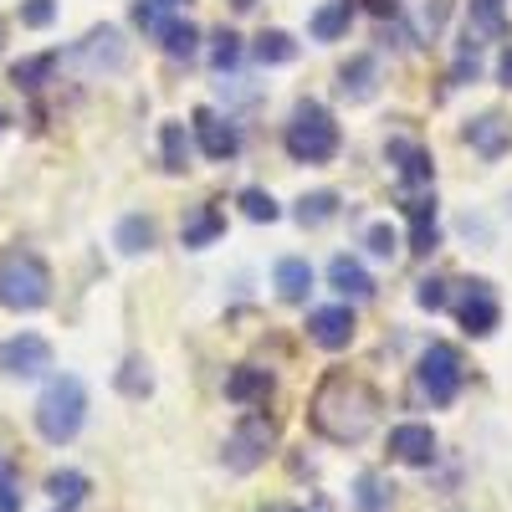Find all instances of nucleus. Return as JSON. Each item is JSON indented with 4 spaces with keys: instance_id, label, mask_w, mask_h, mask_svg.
<instances>
[{
    "instance_id": "nucleus-1",
    "label": "nucleus",
    "mask_w": 512,
    "mask_h": 512,
    "mask_svg": "<svg viewBox=\"0 0 512 512\" xmlns=\"http://www.w3.org/2000/svg\"><path fill=\"white\" fill-rule=\"evenodd\" d=\"M379 425V395L374 384L354 374H328L313 395V431L333 446H359Z\"/></svg>"
},
{
    "instance_id": "nucleus-2",
    "label": "nucleus",
    "mask_w": 512,
    "mask_h": 512,
    "mask_svg": "<svg viewBox=\"0 0 512 512\" xmlns=\"http://www.w3.org/2000/svg\"><path fill=\"white\" fill-rule=\"evenodd\" d=\"M82 420H88V390H82V379L77 374L52 379L47 390H41V400H36V431H41V441L67 446L82 431Z\"/></svg>"
},
{
    "instance_id": "nucleus-3",
    "label": "nucleus",
    "mask_w": 512,
    "mask_h": 512,
    "mask_svg": "<svg viewBox=\"0 0 512 512\" xmlns=\"http://www.w3.org/2000/svg\"><path fill=\"white\" fill-rule=\"evenodd\" d=\"M52 297V272L36 251H6L0 256V308L36 313Z\"/></svg>"
},
{
    "instance_id": "nucleus-4",
    "label": "nucleus",
    "mask_w": 512,
    "mask_h": 512,
    "mask_svg": "<svg viewBox=\"0 0 512 512\" xmlns=\"http://www.w3.org/2000/svg\"><path fill=\"white\" fill-rule=\"evenodd\" d=\"M282 144H287V154L297 164H328L338 154V123H333V113L323 103L303 98V103L292 108V118H287Z\"/></svg>"
},
{
    "instance_id": "nucleus-5",
    "label": "nucleus",
    "mask_w": 512,
    "mask_h": 512,
    "mask_svg": "<svg viewBox=\"0 0 512 512\" xmlns=\"http://www.w3.org/2000/svg\"><path fill=\"white\" fill-rule=\"evenodd\" d=\"M272 441H277V425L267 420V415H246L236 431L226 436V472H236V477H246V472H256L267 456H272Z\"/></svg>"
},
{
    "instance_id": "nucleus-6",
    "label": "nucleus",
    "mask_w": 512,
    "mask_h": 512,
    "mask_svg": "<svg viewBox=\"0 0 512 512\" xmlns=\"http://www.w3.org/2000/svg\"><path fill=\"white\" fill-rule=\"evenodd\" d=\"M415 379H420V395L431 400V405H451L456 390H461V354L451 344H431V349L420 354Z\"/></svg>"
},
{
    "instance_id": "nucleus-7",
    "label": "nucleus",
    "mask_w": 512,
    "mask_h": 512,
    "mask_svg": "<svg viewBox=\"0 0 512 512\" xmlns=\"http://www.w3.org/2000/svg\"><path fill=\"white\" fill-rule=\"evenodd\" d=\"M67 57H72L82 72L93 77V72H118V67L128 62V47H123V36H118L113 26H98V31H88V36H82L77 47L67 52Z\"/></svg>"
},
{
    "instance_id": "nucleus-8",
    "label": "nucleus",
    "mask_w": 512,
    "mask_h": 512,
    "mask_svg": "<svg viewBox=\"0 0 512 512\" xmlns=\"http://www.w3.org/2000/svg\"><path fill=\"white\" fill-rule=\"evenodd\" d=\"M0 369H6L11 379H36L52 369V344L41 333H16L0 344Z\"/></svg>"
},
{
    "instance_id": "nucleus-9",
    "label": "nucleus",
    "mask_w": 512,
    "mask_h": 512,
    "mask_svg": "<svg viewBox=\"0 0 512 512\" xmlns=\"http://www.w3.org/2000/svg\"><path fill=\"white\" fill-rule=\"evenodd\" d=\"M390 456L405 461V466H431L436 461V431L420 420H405L390 431Z\"/></svg>"
},
{
    "instance_id": "nucleus-10",
    "label": "nucleus",
    "mask_w": 512,
    "mask_h": 512,
    "mask_svg": "<svg viewBox=\"0 0 512 512\" xmlns=\"http://www.w3.org/2000/svg\"><path fill=\"white\" fill-rule=\"evenodd\" d=\"M308 338L318 349H328V354L349 349L354 344V313L349 308H318V313H308Z\"/></svg>"
},
{
    "instance_id": "nucleus-11",
    "label": "nucleus",
    "mask_w": 512,
    "mask_h": 512,
    "mask_svg": "<svg viewBox=\"0 0 512 512\" xmlns=\"http://www.w3.org/2000/svg\"><path fill=\"white\" fill-rule=\"evenodd\" d=\"M461 328L472 333V338H487L492 328H497V297H492V287L487 282H466V297H461Z\"/></svg>"
},
{
    "instance_id": "nucleus-12",
    "label": "nucleus",
    "mask_w": 512,
    "mask_h": 512,
    "mask_svg": "<svg viewBox=\"0 0 512 512\" xmlns=\"http://www.w3.org/2000/svg\"><path fill=\"white\" fill-rule=\"evenodd\" d=\"M195 134H200L205 159H221V164H226V159L241 149V134H236V128H231L226 118L210 113V108H200V113H195Z\"/></svg>"
},
{
    "instance_id": "nucleus-13",
    "label": "nucleus",
    "mask_w": 512,
    "mask_h": 512,
    "mask_svg": "<svg viewBox=\"0 0 512 512\" xmlns=\"http://www.w3.org/2000/svg\"><path fill=\"white\" fill-rule=\"evenodd\" d=\"M466 144H472L482 159H502V154H507V144H512V128H507V118L482 113V118L466 123Z\"/></svg>"
},
{
    "instance_id": "nucleus-14",
    "label": "nucleus",
    "mask_w": 512,
    "mask_h": 512,
    "mask_svg": "<svg viewBox=\"0 0 512 512\" xmlns=\"http://www.w3.org/2000/svg\"><path fill=\"white\" fill-rule=\"evenodd\" d=\"M272 395V374L267 369H256V364H241L226 374V400L231 405H267Z\"/></svg>"
},
{
    "instance_id": "nucleus-15",
    "label": "nucleus",
    "mask_w": 512,
    "mask_h": 512,
    "mask_svg": "<svg viewBox=\"0 0 512 512\" xmlns=\"http://www.w3.org/2000/svg\"><path fill=\"white\" fill-rule=\"evenodd\" d=\"M384 154H390L395 175L405 185H431V154H425L415 139H390V144H384Z\"/></svg>"
},
{
    "instance_id": "nucleus-16",
    "label": "nucleus",
    "mask_w": 512,
    "mask_h": 512,
    "mask_svg": "<svg viewBox=\"0 0 512 512\" xmlns=\"http://www.w3.org/2000/svg\"><path fill=\"white\" fill-rule=\"evenodd\" d=\"M374 88H379V62L374 57H354V62L338 67V93H344L349 103H369Z\"/></svg>"
},
{
    "instance_id": "nucleus-17",
    "label": "nucleus",
    "mask_w": 512,
    "mask_h": 512,
    "mask_svg": "<svg viewBox=\"0 0 512 512\" xmlns=\"http://www.w3.org/2000/svg\"><path fill=\"white\" fill-rule=\"evenodd\" d=\"M221 231H226V216H221V210H216V205H195L190 216H185V226H180V241H185L190 251H200V246L216 241Z\"/></svg>"
},
{
    "instance_id": "nucleus-18",
    "label": "nucleus",
    "mask_w": 512,
    "mask_h": 512,
    "mask_svg": "<svg viewBox=\"0 0 512 512\" xmlns=\"http://www.w3.org/2000/svg\"><path fill=\"white\" fill-rule=\"evenodd\" d=\"M277 292H282V303H308L313 267L303 262V256H282V262H277Z\"/></svg>"
},
{
    "instance_id": "nucleus-19",
    "label": "nucleus",
    "mask_w": 512,
    "mask_h": 512,
    "mask_svg": "<svg viewBox=\"0 0 512 512\" xmlns=\"http://www.w3.org/2000/svg\"><path fill=\"white\" fill-rule=\"evenodd\" d=\"M154 36H159V47H164L169 57H195V47H200V31H195L185 16H164V21L154 26Z\"/></svg>"
},
{
    "instance_id": "nucleus-20",
    "label": "nucleus",
    "mask_w": 512,
    "mask_h": 512,
    "mask_svg": "<svg viewBox=\"0 0 512 512\" xmlns=\"http://www.w3.org/2000/svg\"><path fill=\"white\" fill-rule=\"evenodd\" d=\"M328 282H333V292H344V297H369L374 292L369 272L354 262V256H333V262H328Z\"/></svg>"
},
{
    "instance_id": "nucleus-21",
    "label": "nucleus",
    "mask_w": 512,
    "mask_h": 512,
    "mask_svg": "<svg viewBox=\"0 0 512 512\" xmlns=\"http://www.w3.org/2000/svg\"><path fill=\"white\" fill-rule=\"evenodd\" d=\"M57 52H41V57H21L16 67H11V82L16 88H26V93H36V88H47L52 82V72H57Z\"/></svg>"
},
{
    "instance_id": "nucleus-22",
    "label": "nucleus",
    "mask_w": 512,
    "mask_h": 512,
    "mask_svg": "<svg viewBox=\"0 0 512 512\" xmlns=\"http://www.w3.org/2000/svg\"><path fill=\"white\" fill-rule=\"evenodd\" d=\"M159 144H164V169H169V175H185V169H190V134H185V123H164Z\"/></svg>"
},
{
    "instance_id": "nucleus-23",
    "label": "nucleus",
    "mask_w": 512,
    "mask_h": 512,
    "mask_svg": "<svg viewBox=\"0 0 512 512\" xmlns=\"http://www.w3.org/2000/svg\"><path fill=\"white\" fill-rule=\"evenodd\" d=\"M390 497H395V487L384 482L379 472H364L354 482V512H384V507H390Z\"/></svg>"
},
{
    "instance_id": "nucleus-24",
    "label": "nucleus",
    "mask_w": 512,
    "mask_h": 512,
    "mask_svg": "<svg viewBox=\"0 0 512 512\" xmlns=\"http://www.w3.org/2000/svg\"><path fill=\"white\" fill-rule=\"evenodd\" d=\"M113 241H118L123 256H139V251L154 246V221H144V216H123L118 231H113Z\"/></svg>"
},
{
    "instance_id": "nucleus-25",
    "label": "nucleus",
    "mask_w": 512,
    "mask_h": 512,
    "mask_svg": "<svg viewBox=\"0 0 512 512\" xmlns=\"http://www.w3.org/2000/svg\"><path fill=\"white\" fill-rule=\"evenodd\" d=\"M251 52H256V62H262V67H282V62L297 57V41H292L287 31H262Z\"/></svg>"
},
{
    "instance_id": "nucleus-26",
    "label": "nucleus",
    "mask_w": 512,
    "mask_h": 512,
    "mask_svg": "<svg viewBox=\"0 0 512 512\" xmlns=\"http://www.w3.org/2000/svg\"><path fill=\"white\" fill-rule=\"evenodd\" d=\"M349 16H354V0H333V6H323V11L313 16V36H318V41L344 36V31H349Z\"/></svg>"
},
{
    "instance_id": "nucleus-27",
    "label": "nucleus",
    "mask_w": 512,
    "mask_h": 512,
    "mask_svg": "<svg viewBox=\"0 0 512 512\" xmlns=\"http://www.w3.org/2000/svg\"><path fill=\"white\" fill-rule=\"evenodd\" d=\"M472 36H507L502 0H472Z\"/></svg>"
},
{
    "instance_id": "nucleus-28",
    "label": "nucleus",
    "mask_w": 512,
    "mask_h": 512,
    "mask_svg": "<svg viewBox=\"0 0 512 512\" xmlns=\"http://www.w3.org/2000/svg\"><path fill=\"white\" fill-rule=\"evenodd\" d=\"M333 210H338V195L333 190H318V195L297 200V221H303V226H323V221H333Z\"/></svg>"
},
{
    "instance_id": "nucleus-29",
    "label": "nucleus",
    "mask_w": 512,
    "mask_h": 512,
    "mask_svg": "<svg viewBox=\"0 0 512 512\" xmlns=\"http://www.w3.org/2000/svg\"><path fill=\"white\" fill-rule=\"evenodd\" d=\"M47 492H52L62 507H77L82 497H88V477H82V472H52V477H47Z\"/></svg>"
},
{
    "instance_id": "nucleus-30",
    "label": "nucleus",
    "mask_w": 512,
    "mask_h": 512,
    "mask_svg": "<svg viewBox=\"0 0 512 512\" xmlns=\"http://www.w3.org/2000/svg\"><path fill=\"white\" fill-rule=\"evenodd\" d=\"M118 390H123V395H134V400H139V395H149V390H154L149 364H144V359H128V364L118 369Z\"/></svg>"
},
{
    "instance_id": "nucleus-31",
    "label": "nucleus",
    "mask_w": 512,
    "mask_h": 512,
    "mask_svg": "<svg viewBox=\"0 0 512 512\" xmlns=\"http://www.w3.org/2000/svg\"><path fill=\"white\" fill-rule=\"evenodd\" d=\"M236 62H241V41H236V31H216V36H210V67L226 72V67H236Z\"/></svg>"
},
{
    "instance_id": "nucleus-32",
    "label": "nucleus",
    "mask_w": 512,
    "mask_h": 512,
    "mask_svg": "<svg viewBox=\"0 0 512 512\" xmlns=\"http://www.w3.org/2000/svg\"><path fill=\"white\" fill-rule=\"evenodd\" d=\"M241 210H246V221H277L282 216L267 190H241Z\"/></svg>"
},
{
    "instance_id": "nucleus-33",
    "label": "nucleus",
    "mask_w": 512,
    "mask_h": 512,
    "mask_svg": "<svg viewBox=\"0 0 512 512\" xmlns=\"http://www.w3.org/2000/svg\"><path fill=\"white\" fill-rule=\"evenodd\" d=\"M52 21H57V0H26L21 6V26H31V31L52 26Z\"/></svg>"
},
{
    "instance_id": "nucleus-34",
    "label": "nucleus",
    "mask_w": 512,
    "mask_h": 512,
    "mask_svg": "<svg viewBox=\"0 0 512 512\" xmlns=\"http://www.w3.org/2000/svg\"><path fill=\"white\" fill-rule=\"evenodd\" d=\"M415 303H420V308H431V313H436V308H446V282L425 277V282L415 287Z\"/></svg>"
},
{
    "instance_id": "nucleus-35",
    "label": "nucleus",
    "mask_w": 512,
    "mask_h": 512,
    "mask_svg": "<svg viewBox=\"0 0 512 512\" xmlns=\"http://www.w3.org/2000/svg\"><path fill=\"white\" fill-rule=\"evenodd\" d=\"M369 251H374V256H395V251H400L395 226H369Z\"/></svg>"
},
{
    "instance_id": "nucleus-36",
    "label": "nucleus",
    "mask_w": 512,
    "mask_h": 512,
    "mask_svg": "<svg viewBox=\"0 0 512 512\" xmlns=\"http://www.w3.org/2000/svg\"><path fill=\"white\" fill-rule=\"evenodd\" d=\"M436 241H441V236H436V221H415V251H420V256H431Z\"/></svg>"
},
{
    "instance_id": "nucleus-37",
    "label": "nucleus",
    "mask_w": 512,
    "mask_h": 512,
    "mask_svg": "<svg viewBox=\"0 0 512 512\" xmlns=\"http://www.w3.org/2000/svg\"><path fill=\"white\" fill-rule=\"evenodd\" d=\"M134 21H139L144 31H154V26L164 21V11H159V0H139V6H134Z\"/></svg>"
},
{
    "instance_id": "nucleus-38",
    "label": "nucleus",
    "mask_w": 512,
    "mask_h": 512,
    "mask_svg": "<svg viewBox=\"0 0 512 512\" xmlns=\"http://www.w3.org/2000/svg\"><path fill=\"white\" fill-rule=\"evenodd\" d=\"M0 512H21V492L11 482H0Z\"/></svg>"
},
{
    "instance_id": "nucleus-39",
    "label": "nucleus",
    "mask_w": 512,
    "mask_h": 512,
    "mask_svg": "<svg viewBox=\"0 0 512 512\" xmlns=\"http://www.w3.org/2000/svg\"><path fill=\"white\" fill-rule=\"evenodd\" d=\"M497 77H502V88H512V47L502 52V62H497Z\"/></svg>"
},
{
    "instance_id": "nucleus-40",
    "label": "nucleus",
    "mask_w": 512,
    "mask_h": 512,
    "mask_svg": "<svg viewBox=\"0 0 512 512\" xmlns=\"http://www.w3.org/2000/svg\"><path fill=\"white\" fill-rule=\"evenodd\" d=\"M369 6H374L379 16H390V11H395V0H369Z\"/></svg>"
},
{
    "instance_id": "nucleus-41",
    "label": "nucleus",
    "mask_w": 512,
    "mask_h": 512,
    "mask_svg": "<svg viewBox=\"0 0 512 512\" xmlns=\"http://www.w3.org/2000/svg\"><path fill=\"white\" fill-rule=\"evenodd\" d=\"M262 512H292V507H282V502H272V507H262Z\"/></svg>"
},
{
    "instance_id": "nucleus-42",
    "label": "nucleus",
    "mask_w": 512,
    "mask_h": 512,
    "mask_svg": "<svg viewBox=\"0 0 512 512\" xmlns=\"http://www.w3.org/2000/svg\"><path fill=\"white\" fill-rule=\"evenodd\" d=\"M256 6V0H236V11H251Z\"/></svg>"
},
{
    "instance_id": "nucleus-43",
    "label": "nucleus",
    "mask_w": 512,
    "mask_h": 512,
    "mask_svg": "<svg viewBox=\"0 0 512 512\" xmlns=\"http://www.w3.org/2000/svg\"><path fill=\"white\" fill-rule=\"evenodd\" d=\"M62 512H67V507H62Z\"/></svg>"
}]
</instances>
